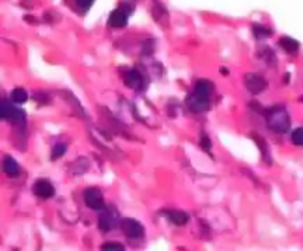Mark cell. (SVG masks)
I'll return each instance as SVG.
<instances>
[{
  "instance_id": "cell-16",
  "label": "cell",
  "mask_w": 303,
  "mask_h": 251,
  "mask_svg": "<svg viewBox=\"0 0 303 251\" xmlns=\"http://www.w3.org/2000/svg\"><path fill=\"white\" fill-rule=\"evenodd\" d=\"M11 99H12V102L21 105V104H25V102H27L28 93H27L25 89H20V88H18V89H15V91L11 93Z\"/></svg>"
},
{
  "instance_id": "cell-7",
  "label": "cell",
  "mask_w": 303,
  "mask_h": 251,
  "mask_svg": "<svg viewBox=\"0 0 303 251\" xmlns=\"http://www.w3.org/2000/svg\"><path fill=\"white\" fill-rule=\"evenodd\" d=\"M33 192H34L36 197L47 200V198H52L55 195V188L50 183V181H47V179H37L34 182V185H33Z\"/></svg>"
},
{
  "instance_id": "cell-10",
  "label": "cell",
  "mask_w": 303,
  "mask_h": 251,
  "mask_svg": "<svg viewBox=\"0 0 303 251\" xmlns=\"http://www.w3.org/2000/svg\"><path fill=\"white\" fill-rule=\"evenodd\" d=\"M3 172L9 178L20 176V164L17 162V160L14 157H11V155L5 157V160H3Z\"/></svg>"
},
{
  "instance_id": "cell-5",
  "label": "cell",
  "mask_w": 303,
  "mask_h": 251,
  "mask_svg": "<svg viewBox=\"0 0 303 251\" xmlns=\"http://www.w3.org/2000/svg\"><path fill=\"white\" fill-rule=\"evenodd\" d=\"M120 228H121V230L124 232V235L129 236V238H132V239L142 238V236H143V232H145L143 226H142L138 220H135V219H123V220L120 222Z\"/></svg>"
},
{
  "instance_id": "cell-4",
  "label": "cell",
  "mask_w": 303,
  "mask_h": 251,
  "mask_svg": "<svg viewBox=\"0 0 303 251\" xmlns=\"http://www.w3.org/2000/svg\"><path fill=\"white\" fill-rule=\"evenodd\" d=\"M83 198L85 203L89 208L92 210H104L105 208V201H104V195L99 189L96 188H88L83 192Z\"/></svg>"
},
{
  "instance_id": "cell-11",
  "label": "cell",
  "mask_w": 303,
  "mask_h": 251,
  "mask_svg": "<svg viewBox=\"0 0 303 251\" xmlns=\"http://www.w3.org/2000/svg\"><path fill=\"white\" fill-rule=\"evenodd\" d=\"M124 83L126 86L135 91H139L142 88V75L136 71V69H130L126 75H124Z\"/></svg>"
},
{
  "instance_id": "cell-22",
  "label": "cell",
  "mask_w": 303,
  "mask_h": 251,
  "mask_svg": "<svg viewBox=\"0 0 303 251\" xmlns=\"http://www.w3.org/2000/svg\"><path fill=\"white\" fill-rule=\"evenodd\" d=\"M220 72H222V74H228V69H226V68H220Z\"/></svg>"
},
{
  "instance_id": "cell-12",
  "label": "cell",
  "mask_w": 303,
  "mask_h": 251,
  "mask_svg": "<svg viewBox=\"0 0 303 251\" xmlns=\"http://www.w3.org/2000/svg\"><path fill=\"white\" fill-rule=\"evenodd\" d=\"M211 91H213V85L207 80H198L197 85H195V89L194 92L206 99H210V95H211Z\"/></svg>"
},
{
  "instance_id": "cell-8",
  "label": "cell",
  "mask_w": 303,
  "mask_h": 251,
  "mask_svg": "<svg viewBox=\"0 0 303 251\" xmlns=\"http://www.w3.org/2000/svg\"><path fill=\"white\" fill-rule=\"evenodd\" d=\"M209 101H210V99H206V98H203V96H200V95H197V93L194 92L191 96H188L186 105H188V108H189L192 113L200 114V113H206V111L209 110V105H210Z\"/></svg>"
},
{
  "instance_id": "cell-13",
  "label": "cell",
  "mask_w": 303,
  "mask_h": 251,
  "mask_svg": "<svg viewBox=\"0 0 303 251\" xmlns=\"http://www.w3.org/2000/svg\"><path fill=\"white\" fill-rule=\"evenodd\" d=\"M166 214H167L169 220H170L172 223L178 225V226H184V225H186L188 220H189V216H188L185 211H181V210H172V211H167Z\"/></svg>"
},
{
  "instance_id": "cell-21",
  "label": "cell",
  "mask_w": 303,
  "mask_h": 251,
  "mask_svg": "<svg viewBox=\"0 0 303 251\" xmlns=\"http://www.w3.org/2000/svg\"><path fill=\"white\" fill-rule=\"evenodd\" d=\"M102 250H124V245L118 244V242H105L102 245Z\"/></svg>"
},
{
  "instance_id": "cell-17",
  "label": "cell",
  "mask_w": 303,
  "mask_h": 251,
  "mask_svg": "<svg viewBox=\"0 0 303 251\" xmlns=\"http://www.w3.org/2000/svg\"><path fill=\"white\" fill-rule=\"evenodd\" d=\"M291 142L297 146H303V127H299L291 133Z\"/></svg>"
},
{
  "instance_id": "cell-19",
  "label": "cell",
  "mask_w": 303,
  "mask_h": 251,
  "mask_svg": "<svg viewBox=\"0 0 303 251\" xmlns=\"http://www.w3.org/2000/svg\"><path fill=\"white\" fill-rule=\"evenodd\" d=\"M93 2H95V0H75V3H77V6L82 8L83 11L91 9L92 5H93Z\"/></svg>"
},
{
  "instance_id": "cell-20",
  "label": "cell",
  "mask_w": 303,
  "mask_h": 251,
  "mask_svg": "<svg viewBox=\"0 0 303 251\" xmlns=\"http://www.w3.org/2000/svg\"><path fill=\"white\" fill-rule=\"evenodd\" d=\"M200 146H201L204 151H210V148H211V142H210V139H209L206 135H201V137H200Z\"/></svg>"
},
{
  "instance_id": "cell-9",
  "label": "cell",
  "mask_w": 303,
  "mask_h": 251,
  "mask_svg": "<svg viewBox=\"0 0 303 251\" xmlns=\"http://www.w3.org/2000/svg\"><path fill=\"white\" fill-rule=\"evenodd\" d=\"M98 225L102 230L108 232L111 230L113 228H116L118 225V214L114 211V210H105L99 219H98Z\"/></svg>"
},
{
  "instance_id": "cell-1",
  "label": "cell",
  "mask_w": 303,
  "mask_h": 251,
  "mask_svg": "<svg viewBox=\"0 0 303 251\" xmlns=\"http://www.w3.org/2000/svg\"><path fill=\"white\" fill-rule=\"evenodd\" d=\"M266 117V123H268V127L278 133V135H284L290 130V126H291V120H290V115L287 113L285 108L282 107H274V108H269L265 114Z\"/></svg>"
},
{
  "instance_id": "cell-23",
  "label": "cell",
  "mask_w": 303,
  "mask_h": 251,
  "mask_svg": "<svg viewBox=\"0 0 303 251\" xmlns=\"http://www.w3.org/2000/svg\"><path fill=\"white\" fill-rule=\"evenodd\" d=\"M300 102H303V96H302V98H300Z\"/></svg>"
},
{
  "instance_id": "cell-18",
  "label": "cell",
  "mask_w": 303,
  "mask_h": 251,
  "mask_svg": "<svg viewBox=\"0 0 303 251\" xmlns=\"http://www.w3.org/2000/svg\"><path fill=\"white\" fill-rule=\"evenodd\" d=\"M65 151H67V146H65L64 143H58V145H55L53 149H52V160L61 158V157L65 154Z\"/></svg>"
},
{
  "instance_id": "cell-14",
  "label": "cell",
  "mask_w": 303,
  "mask_h": 251,
  "mask_svg": "<svg viewBox=\"0 0 303 251\" xmlns=\"http://www.w3.org/2000/svg\"><path fill=\"white\" fill-rule=\"evenodd\" d=\"M280 46L287 52V53H296L300 47L299 42L291 39V37H281L280 39Z\"/></svg>"
},
{
  "instance_id": "cell-2",
  "label": "cell",
  "mask_w": 303,
  "mask_h": 251,
  "mask_svg": "<svg viewBox=\"0 0 303 251\" xmlns=\"http://www.w3.org/2000/svg\"><path fill=\"white\" fill-rule=\"evenodd\" d=\"M133 5L132 3H121L116 11L110 14L108 24L113 28H123L127 25V18L130 14H133Z\"/></svg>"
},
{
  "instance_id": "cell-3",
  "label": "cell",
  "mask_w": 303,
  "mask_h": 251,
  "mask_svg": "<svg viewBox=\"0 0 303 251\" xmlns=\"http://www.w3.org/2000/svg\"><path fill=\"white\" fill-rule=\"evenodd\" d=\"M246 88L249 89L250 93L259 95V93H262L268 89V81L260 74L249 72V74H246Z\"/></svg>"
},
{
  "instance_id": "cell-15",
  "label": "cell",
  "mask_w": 303,
  "mask_h": 251,
  "mask_svg": "<svg viewBox=\"0 0 303 251\" xmlns=\"http://www.w3.org/2000/svg\"><path fill=\"white\" fill-rule=\"evenodd\" d=\"M272 33H274V31H272L271 28L265 27V25H260V24H255V25H253V34H255V37L259 39V40H263V39L271 37Z\"/></svg>"
},
{
  "instance_id": "cell-6",
  "label": "cell",
  "mask_w": 303,
  "mask_h": 251,
  "mask_svg": "<svg viewBox=\"0 0 303 251\" xmlns=\"http://www.w3.org/2000/svg\"><path fill=\"white\" fill-rule=\"evenodd\" d=\"M0 115L5 120H11L14 123H23L25 120V113L20 108L12 107L9 102H3L0 107Z\"/></svg>"
}]
</instances>
